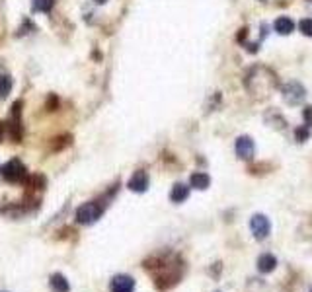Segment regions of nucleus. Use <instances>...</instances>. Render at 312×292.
Here are the masks:
<instances>
[{
	"mask_svg": "<svg viewBox=\"0 0 312 292\" xmlns=\"http://www.w3.org/2000/svg\"><path fill=\"white\" fill-rule=\"evenodd\" d=\"M101 210H103V206L98 203H86V205L78 206L76 220L80 224H94L101 217Z\"/></svg>",
	"mask_w": 312,
	"mask_h": 292,
	"instance_id": "nucleus-1",
	"label": "nucleus"
},
{
	"mask_svg": "<svg viewBox=\"0 0 312 292\" xmlns=\"http://www.w3.org/2000/svg\"><path fill=\"white\" fill-rule=\"evenodd\" d=\"M281 96L289 105H297L306 97V90L302 88L301 82H289V84L281 88Z\"/></svg>",
	"mask_w": 312,
	"mask_h": 292,
	"instance_id": "nucleus-2",
	"label": "nucleus"
},
{
	"mask_svg": "<svg viewBox=\"0 0 312 292\" xmlns=\"http://www.w3.org/2000/svg\"><path fill=\"white\" fill-rule=\"evenodd\" d=\"M250 230H252L256 240H266L271 232V222L266 215H254L250 220Z\"/></svg>",
	"mask_w": 312,
	"mask_h": 292,
	"instance_id": "nucleus-3",
	"label": "nucleus"
},
{
	"mask_svg": "<svg viewBox=\"0 0 312 292\" xmlns=\"http://www.w3.org/2000/svg\"><path fill=\"white\" fill-rule=\"evenodd\" d=\"M2 177H4L6 181H12V183L22 181L23 177H25V168H23V164L20 162V160H10V162H6L2 166Z\"/></svg>",
	"mask_w": 312,
	"mask_h": 292,
	"instance_id": "nucleus-4",
	"label": "nucleus"
},
{
	"mask_svg": "<svg viewBox=\"0 0 312 292\" xmlns=\"http://www.w3.org/2000/svg\"><path fill=\"white\" fill-rule=\"evenodd\" d=\"M236 154H238V158H242V160H250L252 156H254V152H256V146H254V141L250 139V137H240L238 141H236Z\"/></svg>",
	"mask_w": 312,
	"mask_h": 292,
	"instance_id": "nucleus-5",
	"label": "nucleus"
},
{
	"mask_svg": "<svg viewBox=\"0 0 312 292\" xmlns=\"http://www.w3.org/2000/svg\"><path fill=\"white\" fill-rule=\"evenodd\" d=\"M110 288H112V292H133L135 290L133 277H129V275H117V277H113Z\"/></svg>",
	"mask_w": 312,
	"mask_h": 292,
	"instance_id": "nucleus-6",
	"label": "nucleus"
},
{
	"mask_svg": "<svg viewBox=\"0 0 312 292\" xmlns=\"http://www.w3.org/2000/svg\"><path fill=\"white\" fill-rule=\"evenodd\" d=\"M146 187H148V175H146V172H143V170L135 172L133 177L129 179V189L135 191V193H145Z\"/></svg>",
	"mask_w": 312,
	"mask_h": 292,
	"instance_id": "nucleus-7",
	"label": "nucleus"
},
{
	"mask_svg": "<svg viewBox=\"0 0 312 292\" xmlns=\"http://www.w3.org/2000/svg\"><path fill=\"white\" fill-rule=\"evenodd\" d=\"M277 267V259H275V255H271V253H264V255H259L257 257V271L259 273H271V271H275Z\"/></svg>",
	"mask_w": 312,
	"mask_h": 292,
	"instance_id": "nucleus-8",
	"label": "nucleus"
},
{
	"mask_svg": "<svg viewBox=\"0 0 312 292\" xmlns=\"http://www.w3.org/2000/svg\"><path fill=\"white\" fill-rule=\"evenodd\" d=\"M190 197V187L184 183H176L174 187H172V193H170V201L172 203H184L186 199Z\"/></svg>",
	"mask_w": 312,
	"mask_h": 292,
	"instance_id": "nucleus-9",
	"label": "nucleus"
},
{
	"mask_svg": "<svg viewBox=\"0 0 312 292\" xmlns=\"http://www.w3.org/2000/svg\"><path fill=\"white\" fill-rule=\"evenodd\" d=\"M190 183H191V187H195V189L203 191V189H207V187L211 185V177H209L207 173L197 172V173H193V175L190 177Z\"/></svg>",
	"mask_w": 312,
	"mask_h": 292,
	"instance_id": "nucleus-10",
	"label": "nucleus"
},
{
	"mask_svg": "<svg viewBox=\"0 0 312 292\" xmlns=\"http://www.w3.org/2000/svg\"><path fill=\"white\" fill-rule=\"evenodd\" d=\"M293 30H295V22L287 16H281L275 20V32L281 33V35H289Z\"/></svg>",
	"mask_w": 312,
	"mask_h": 292,
	"instance_id": "nucleus-11",
	"label": "nucleus"
},
{
	"mask_svg": "<svg viewBox=\"0 0 312 292\" xmlns=\"http://www.w3.org/2000/svg\"><path fill=\"white\" fill-rule=\"evenodd\" d=\"M51 288L55 292H70V284L61 273H57V275L51 277Z\"/></svg>",
	"mask_w": 312,
	"mask_h": 292,
	"instance_id": "nucleus-12",
	"label": "nucleus"
},
{
	"mask_svg": "<svg viewBox=\"0 0 312 292\" xmlns=\"http://www.w3.org/2000/svg\"><path fill=\"white\" fill-rule=\"evenodd\" d=\"M55 6V0H34V10L37 12H51Z\"/></svg>",
	"mask_w": 312,
	"mask_h": 292,
	"instance_id": "nucleus-13",
	"label": "nucleus"
},
{
	"mask_svg": "<svg viewBox=\"0 0 312 292\" xmlns=\"http://www.w3.org/2000/svg\"><path fill=\"white\" fill-rule=\"evenodd\" d=\"M10 88H12V80H10V76L2 74V76H0V97H6V96H8V92H10Z\"/></svg>",
	"mask_w": 312,
	"mask_h": 292,
	"instance_id": "nucleus-14",
	"label": "nucleus"
},
{
	"mask_svg": "<svg viewBox=\"0 0 312 292\" xmlns=\"http://www.w3.org/2000/svg\"><path fill=\"white\" fill-rule=\"evenodd\" d=\"M299 30H301L302 35L306 37H312V18H304L299 22Z\"/></svg>",
	"mask_w": 312,
	"mask_h": 292,
	"instance_id": "nucleus-15",
	"label": "nucleus"
},
{
	"mask_svg": "<svg viewBox=\"0 0 312 292\" xmlns=\"http://www.w3.org/2000/svg\"><path fill=\"white\" fill-rule=\"evenodd\" d=\"M308 137H310V132H308V127H299V129L295 130V139H297L299 142L308 141Z\"/></svg>",
	"mask_w": 312,
	"mask_h": 292,
	"instance_id": "nucleus-16",
	"label": "nucleus"
},
{
	"mask_svg": "<svg viewBox=\"0 0 312 292\" xmlns=\"http://www.w3.org/2000/svg\"><path fill=\"white\" fill-rule=\"evenodd\" d=\"M302 119L306 123V127H312V105L304 108V111H302Z\"/></svg>",
	"mask_w": 312,
	"mask_h": 292,
	"instance_id": "nucleus-17",
	"label": "nucleus"
},
{
	"mask_svg": "<svg viewBox=\"0 0 312 292\" xmlns=\"http://www.w3.org/2000/svg\"><path fill=\"white\" fill-rule=\"evenodd\" d=\"M2 135H4V127H2V123H0V141H2Z\"/></svg>",
	"mask_w": 312,
	"mask_h": 292,
	"instance_id": "nucleus-18",
	"label": "nucleus"
},
{
	"mask_svg": "<svg viewBox=\"0 0 312 292\" xmlns=\"http://www.w3.org/2000/svg\"><path fill=\"white\" fill-rule=\"evenodd\" d=\"M94 2H96V4H103V2H106V0H94Z\"/></svg>",
	"mask_w": 312,
	"mask_h": 292,
	"instance_id": "nucleus-19",
	"label": "nucleus"
},
{
	"mask_svg": "<svg viewBox=\"0 0 312 292\" xmlns=\"http://www.w3.org/2000/svg\"><path fill=\"white\" fill-rule=\"evenodd\" d=\"M310 292H312V290H310Z\"/></svg>",
	"mask_w": 312,
	"mask_h": 292,
	"instance_id": "nucleus-20",
	"label": "nucleus"
}]
</instances>
